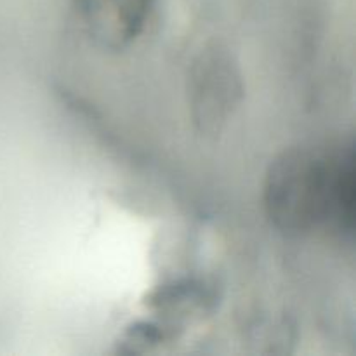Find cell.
<instances>
[{
    "label": "cell",
    "instance_id": "1",
    "mask_svg": "<svg viewBox=\"0 0 356 356\" xmlns=\"http://www.w3.org/2000/svg\"><path fill=\"white\" fill-rule=\"evenodd\" d=\"M264 209L291 236L353 229L355 152L351 145H301L282 152L264 177Z\"/></svg>",
    "mask_w": 356,
    "mask_h": 356
},
{
    "label": "cell",
    "instance_id": "3",
    "mask_svg": "<svg viewBox=\"0 0 356 356\" xmlns=\"http://www.w3.org/2000/svg\"><path fill=\"white\" fill-rule=\"evenodd\" d=\"M193 79L195 108L200 111L198 120L205 125H216L225 120L229 106L235 104V96L240 92L238 79L229 61L218 54L204 56Z\"/></svg>",
    "mask_w": 356,
    "mask_h": 356
},
{
    "label": "cell",
    "instance_id": "2",
    "mask_svg": "<svg viewBox=\"0 0 356 356\" xmlns=\"http://www.w3.org/2000/svg\"><path fill=\"white\" fill-rule=\"evenodd\" d=\"M155 0H73L80 24L99 47L122 51L145 30Z\"/></svg>",
    "mask_w": 356,
    "mask_h": 356
}]
</instances>
